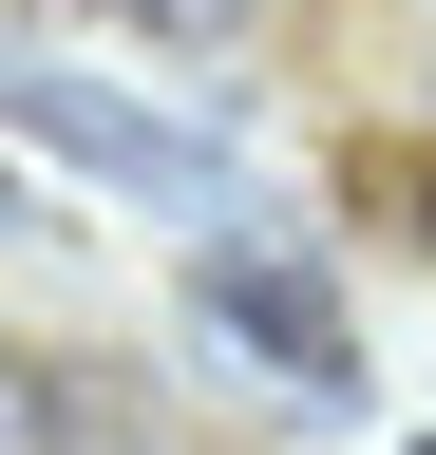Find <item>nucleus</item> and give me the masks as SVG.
I'll use <instances>...</instances> for the list:
<instances>
[{
	"label": "nucleus",
	"mask_w": 436,
	"mask_h": 455,
	"mask_svg": "<svg viewBox=\"0 0 436 455\" xmlns=\"http://www.w3.org/2000/svg\"><path fill=\"white\" fill-rule=\"evenodd\" d=\"M190 323L228 341V361H266V379H304V398H361V323H342V284H322L285 228H228V247L190 266Z\"/></svg>",
	"instance_id": "nucleus-1"
},
{
	"label": "nucleus",
	"mask_w": 436,
	"mask_h": 455,
	"mask_svg": "<svg viewBox=\"0 0 436 455\" xmlns=\"http://www.w3.org/2000/svg\"><path fill=\"white\" fill-rule=\"evenodd\" d=\"M0 114H20L58 171H95V190H152V209L209 190V152L171 133V114H133V95H95V76H0Z\"/></svg>",
	"instance_id": "nucleus-2"
},
{
	"label": "nucleus",
	"mask_w": 436,
	"mask_h": 455,
	"mask_svg": "<svg viewBox=\"0 0 436 455\" xmlns=\"http://www.w3.org/2000/svg\"><path fill=\"white\" fill-rule=\"evenodd\" d=\"M0 455H115V398L58 341H0Z\"/></svg>",
	"instance_id": "nucleus-3"
},
{
	"label": "nucleus",
	"mask_w": 436,
	"mask_h": 455,
	"mask_svg": "<svg viewBox=\"0 0 436 455\" xmlns=\"http://www.w3.org/2000/svg\"><path fill=\"white\" fill-rule=\"evenodd\" d=\"M115 20H133V38H171V57H228L266 0H115Z\"/></svg>",
	"instance_id": "nucleus-4"
},
{
	"label": "nucleus",
	"mask_w": 436,
	"mask_h": 455,
	"mask_svg": "<svg viewBox=\"0 0 436 455\" xmlns=\"http://www.w3.org/2000/svg\"><path fill=\"white\" fill-rule=\"evenodd\" d=\"M0 247H38V190H20V171H0Z\"/></svg>",
	"instance_id": "nucleus-5"
},
{
	"label": "nucleus",
	"mask_w": 436,
	"mask_h": 455,
	"mask_svg": "<svg viewBox=\"0 0 436 455\" xmlns=\"http://www.w3.org/2000/svg\"><path fill=\"white\" fill-rule=\"evenodd\" d=\"M417 209H436V171H417Z\"/></svg>",
	"instance_id": "nucleus-6"
},
{
	"label": "nucleus",
	"mask_w": 436,
	"mask_h": 455,
	"mask_svg": "<svg viewBox=\"0 0 436 455\" xmlns=\"http://www.w3.org/2000/svg\"><path fill=\"white\" fill-rule=\"evenodd\" d=\"M399 455H436V436H399Z\"/></svg>",
	"instance_id": "nucleus-7"
}]
</instances>
